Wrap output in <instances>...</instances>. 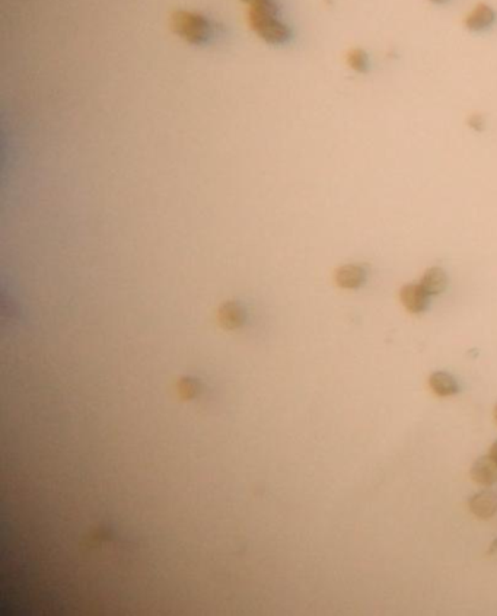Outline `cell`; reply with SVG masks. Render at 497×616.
Wrapping results in <instances>:
<instances>
[{
	"mask_svg": "<svg viewBox=\"0 0 497 616\" xmlns=\"http://www.w3.org/2000/svg\"><path fill=\"white\" fill-rule=\"evenodd\" d=\"M247 23L251 31L270 46H283L292 38V30L278 16L276 0L248 6Z\"/></svg>",
	"mask_w": 497,
	"mask_h": 616,
	"instance_id": "1",
	"label": "cell"
},
{
	"mask_svg": "<svg viewBox=\"0 0 497 616\" xmlns=\"http://www.w3.org/2000/svg\"><path fill=\"white\" fill-rule=\"evenodd\" d=\"M169 27L177 37L196 47L210 44L221 34L219 25L213 19L202 12L188 9H177L172 12Z\"/></svg>",
	"mask_w": 497,
	"mask_h": 616,
	"instance_id": "2",
	"label": "cell"
},
{
	"mask_svg": "<svg viewBox=\"0 0 497 616\" xmlns=\"http://www.w3.org/2000/svg\"><path fill=\"white\" fill-rule=\"evenodd\" d=\"M401 302L410 313H423L429 305V294L422 284H407L400 293Z\"/></svg>",
	"mask_w": 497,
	"mask_h": 616,
	"instance_id": "3",
	"label": "cell"
},
{
	"mask_svg": "<svg viewBox=\"0 0 497 616\" xmlns=\"http://www.w3.org/2000/svg\"><path fill=\"white\" fill-rule=\"evenodd\" d=\"M468 507L474 516L487 520L497 512V494L490 490H483L470 498Z\"/></svg>",
	"mask_w": 497,
	"mask_h": 616,
	"instance_id": "4",
	"label": "cell"
},
{
	"mask_svg": "<svg viewBox=\"0 0 497 616\" xmlns=\"http://www.w3.org/2000/svg\"><path fill=\"white\" fill-rule=\"evenodd\" d=\"M471 478L480 485L489 486L497 482V462H494L490 456L479 458L472 463Z\"/></svg>",
	"mask_w": 497,
	"mask_h": 616,
	"instance_id": "5",
	"label": "cell"
},
{
	"mask_svg": "<svg viewBox=\"0 0 497 616\" xmlns=\"http://www.w3.org/2000/svg\"><path fill=\"white\" fill-rule=\"evenodd\" d=\"M494 19H496V13H494L493 8H490L486 4H480L467 15L465 27L470 31L479 32V31H483V30L491 27Z\"/></svg>",
	"mask_w": 497,
	"mask_h": 616,
	"instance_id": "6",
	"label": "cell"
},
{
	"mask_svg": "<svg viewBox=\"0 0 497 616\" xmlns=\"http://www.w3.org/2000/svg\"><path fill=\"white\" fill-rule=\"evenodd\" d=\"M334 279L341 289H359L366 280V271L355 264L343 265L336 271Z\"/></svg>",
	"mask_w": 497,
	"mask_h": 616,
	"instance_id": "7",
	"label": "cell"
},
{
	"mask_svg": "<svg viewBox=\"0 0 497 616\" xmlns=\"http://www.w3.org/2000/svg\"><path fill=\"white\" fill-rule=\"evenodd\" d=\"M219 322L226 329H236L245 322V310L236 302H226L219 309Z\"/></svg>",
	"mask_w": 497,
	"mask_h": 616,
	"instance_id": "8",
	"label": "cell"
},
{
	"mask_svg": "<svg viewBox=\"0 0 497 616\" xmlns=\"http://www.w3.org/2000/svg\"><path fill=\"white\" fill-rule=\"evenodd\" d=\"M429 385L439 396H452L460 392L458 382L449 373L435 372L429 377Z\"/></svg>",
	"mask_w": 497,
	"mask_h": 616,
	"instance_id": "9",
	"label": "cell"
},
{
	"mask_svg": "<svg viewBox=\"0 0 497 616\" xmlns=\"http://www.w3.org/2000/svg\"><path fill=\"white\" fill-rule=\"evenodd\" d=\"M420 284L429 296L439 294L448 287V275L442 268L434 267L424 272Z\"/></svg>",
	"mask_w": 497,
	"mask_h": 616,
	"instance_id": "10",
	"label": "cell"
},
{
	"mask_svg": "<svg viewBox=\"0 0 497 616\" xmlns=\"http://www.w3.org/2000/svg\"><path fill=\"white\" fill-rule=\"evenodd\" d=\"M177 392L183 399L196 398L197 394L200 392L199 380L192 377H181L177 384Z\"/></svg>",
	"mask_w": 497,
	"mask_h": 616,
	"instance_id": "11",
	"label": "cell"
},
{
	"mask_svg": "<svg viewBox=\"0 0 497 616\" xmlns=\"http://www.w3.org/2000/svg\"><path fill=\"white\" fill-rule=\"evenodd\" d=\"M349 66L359 73H364L367 70V54L360 49H353L348 54Z\"/></svg>",
	"mask_w": 497,
	"mask_h": 616,
	"instance_id": "12",
	"label": "cell"
},
{
	"mask_svg": "<svg viewBox=\"0 0 497 616\" xmlns=\"http://www.w3.org/2000/svg\"><path fill=\"white\" fill-rule=\"evenodd\" d=\"M468 122H470V125L472 127L474 130H481L483 127H484V120L480 115H471Z\"/></svg>",
	"mask_w": 497,
	"mask_h": 616,
	"instance_id": "13",
	"label": "cell"
},
{
	"mask_svg": "<svg viewBox=\"0 0 497 616\" xmlns=\"http://www.w3.org/2000/svg\"><path fill=\"white\" fill-rule=\"evenodd\" d=\"M489 456H490L494 462H497V441L493 443V446L490 448V453H489Z\"/></svg>",
	"mask_w": 497,
	"mask_h": 616,
	"instance_id": "14",
	"label": "cell"
},
{
	"mask_svg": "<svg viewBox=\"0 0 497 616\" xmlns=\"http://www.w3.org/2000/svg\"><path fill=\"white\" fill-rule=\"evenodd\" d=\"M243 4H245L247 6H252L257 4H263V2H269V0H241Z\"/></svg>",
	"mask_w": 497,
	"mask_h": 616,
	"instance_id": "15",
	"label": "cell"
},
{
	"mask_svg": "<svg viewBox=\"0 0 497 616\" xmlns=\"http://www.w3.org/2000/svg\"><path fill=\"white\" fill-rule=\"evenodd\" d=\"M494 552H497V541H494L493 545L490 546V549H489V555H493Z\"/></svg>",
	"mask_w": 497,
	"mask_h": 616,
	"instance_id": "16",
	"label": "cell"
},
{
	"mask_svg": "<svg viewBox=\"0 0 497 616\" xmlns=\"http://www.w3.org/2000/svg\"><path fill=\"white\" fill-rule=\"evenodd\" d=\"M430 2H434V4H445L446 0H430Z\"/></svg>",
	"mask_w": 497,
	"mask_h": 616,
	"instance_id": "17",
	"label": "cell"
},
{
	"mask_svg": "<svg viewBox=\"0 0 497 616\" xmlns=\"http://www.w3.org/2000/svg\"><path fill=\"white\" fill-rule=\"evenodd\" d=\"M494 420H496V422H497V406L494 407Z\"/></svg>",
	"mask_w": 497,
	"mask_h": 616,
	"instance_id": "18",
	"label": "cell"
}]
</instances>
